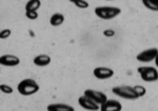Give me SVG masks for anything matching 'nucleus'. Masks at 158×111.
<instances>
[{"label": "nucleus", "mask_w": 158, "mask_h": 111, "mask_svg": "<svg viewBox=\"0 0 158 111\" xmlns=\"http://www.w3.org/2000/svg\"><path fill=\"white\" fill-rule=\"evenodd\" d=\"M18 91L21 95L29 96L36 93L40 89L39 84L36 81L31 78H26L22 80L18 84Z\"/></svg>", "instance_id": "f257e3e1"}, {"label": "nucleus", "mask_w": 158, "mask_h": 111, "mask_svg": "<svg viewBox=\"0 0 158 111\" xmlns=\"http://www.w3.org/2000/svg\"><path fill=\"white\" fill-rule=\"evenodd\" d=\"M95 14L102 20H111L122 12L120 8L115 6H98L94 10Z\"/></svg>", "instance_id": "f03ea898"}, {"label": "nucleus", "mask_w": 158, "mask_h": 111, "mask_svg": "<svg viewBox=\"0 0 158 111\" xmlns=\"http://www.w3.org/2000/svg\"><path fill=\"white\" fill-rule=\"evenodd\" d=\"M111 91L118 96L121 97L123 99H128V100H135L139 98L133 87L118 86L112 88Z\"/></svg>", "instance_id": "7ed1b4c3"}, {"label": "nucleus", "mask_w": 158, "mask_h": 111, "mask_svg": "<svg viewBox=\"0 0 158 111\" xmlns=\"http://www.w3.org/2000/svg\"><path fill=\"white\" fill-rule=\"evenodd\" d=\"M138 73L146 82H153L158 80V72L156 69L152 66H141L138 68Z\"/></svg>", "instance_id": "20e7f679"}, {"label": "nucleus", "mask_w": 158, "mask_h": 111, "mask_svg": "<svg viewBox=\"0 0 158 111\" xmlns=\"http://www.w3.org/2000/svg\"><path fill=\"white\" fill-rule=\"evenodd\" d=\"M84 95L89 98L98 105H102L104 102H106L108 97L104 92L96 90L87 89L84 91Z\"/></svg>", "instance_id": "39448f33"}, {"label": "nucleus", "mask_w": 158, "mask_h": 111, "mask_svg": "<svg viewBox=\"0 0 158 111\" xmlns=\"http://www.w3.org/2000/svg\"><path fill=\"white\" fill-rule=\"evenodd\" d=\"M158 50L156 48H150L145 50L136 56V59L140 62H150L157 57Z\"/></svg>", "instance_id": "423d86ee"}, {"label": "nucleus", "mask_w": 158, "mask_h": 111, "mask_svg": "<svg viewBox=\"0 0 158 111\" xmlns=\"http://www.w3.org/2000/svg\"><path fill=\"white\" fill-rule=\"evenodd\" d=\"M94 75L99 80H106L113 77L114 71L107 67H97L94 69Z\"/></svg>", "instance_id": "0eeeda50"}, {"label": "nucleus", "mask_w": 158, "mask_h": 111, "mask_svg": "<svg viewBox=\"0 0 158 111\" xmlns=\"http://www.w3.org/2000/svg\"><path fill=\"white\" fill-rule=\"evenodd\" d=\"M101 111H120L122 110V104L115 99H107L100 106Z\"/></svg>", "instance_id": "6e6552de"}, {"label": "nucleus", "mask_w": 158, "mask_h": 111, "mask_svg": "<svg viewBox=\"0 0 158 111\" xmlns=\"http://www.w3.org/2000/svg\"><path fill=\"white\" fill-rule=\"evenodd\" d=\"M78 103L83 109H88V110H98V109H100V106H99L98 104L94 102L92 99H90L85 95L79 97Z\"/></svg>", "instance_id": "1a4fd4ad"}, {"label": "nucleus", "mask_w": 158, "mask_h": 111, "mask_svg": "<svg viewBox=\"0 0 158 111\" xmlns=\"http://www.w3.org/2000/svg\"><path fill=\"white\" fill-rule=\"evenodd\" d=\"M20 63V58L12 54H5L0 57V64L4 66H16Z\"/></svg>", "instance_id": "9d476101"}, {"label": "nucleus", "mask_w": 158, "mask_h": 111, "mask_svg": "<svg viewBox=\"0 0 158 111\" xmlns=\"http://www.w3.org/2000/svg\"><path fill=\"white\" fill-rule=\"evenodd\" d=\"M48 111H74L73 106L64 103H52L47 106Z\"/></svg>", "instance_id": "9b49d317"}, {"label": "nucleus", "mask_w": 158, "mask_h": 111, "mask_svg": "<svg viewBox=\"0 0 158 111\" xmlns=\"http://www.w3.org/2000/svg\"><path fill=\"white\" fill-rule=\"evenodd\" d=\"M52 58L49 55L47 54H40V55H37L34 57L33 59V63L36 65L40 67L47 66L51 63Z\"/></svg>", "instance_id": "f8f14e48"}, {"label": "nucleus", "mask_w": 158, "mask_h": 111, "mask_svg": "<svg viewBox=\"0 0 158 111\" xmlns=\"http://www.w3.org/2000/svg\"><path fill=\"white\" fill-rule=\"evenodd\" d=\"M64 21L65 17L63 16V14H62L60 13H56L51 17L50 24L54 27H57V26L61 25L64 22Z\"/></svg>", "instance_id": "ddd939ff"}, {"label": "nucleus", "mask_w": 158, "mask_h": 111, "mask_svg": "<svg viewBox=\"0 0 158 111\" xmlns=\"http://www.w3.org/2000/svg\"><path fill=\"white\" fill-rule=\"evenodd\" d=\"M41 6V2L40 0H30L25 5L26 11H36Z\"/></svg>", "instance_id": "4468645a"}, {"label": "nucleus", "mask_w": 158, "mask_h": 111, "mask_svg": "<svg viewBox=\"0 0 158 111\" xmlns=\"http://www.w3.org/2000/svg\"><path fill=\"white\" fill-rule=\"evenodd\" d=\"M142 3L147 9L150 10H158V4L156 2H153V1H150V0H142Z\"/></svg>", "instance_id": "2eb2a0df"}, {"label": "nucleus", "mask_w": 158, "mask_h": 111, "mask_svg": "<svg viewBox=\"0 0 158 111\" xmlns=\"http://www.w3.org/2000/svg\"><path fill=\"white\" fill-rule=\"evenodd\" d=\"M71 2L74 4L77 7L80 8V9H87L89 7V2L87 1H84V0H71Z\"/></svg>", "instance_id": "dca6fc26"}, {"label": "nucleus", "mask_w": 158, "mask_h": 111, "mask_svg": "<svg viewBox=\"0 0 158 111\" xmlns=\"http://www.w3.org/2000/svg\"><path fill=\"white\" fill-rule=\"evenodd\" d=\"M133 88L135 90V91L137 92V94H138L139 98H140V97L144 96V95H146V88H144V87L142 86V85H135V86L133 87Z\"/></svg>", "instance_id": "f3484780"}, {"label": "nucleus", "mask_w": 158, "mask_h": 111, "mask_svg": "<svg viewBox=\"0 0 158 111\" xmlns=\"http://www.w3.org/2000/svg\"><path fill=\"white\" fill-rule=\"evenodd\" d=\"M0 90L2 92L5 94H11L13 93L14 89H13L12 87L9 86L7 84H1L0 85Z\"/></svg>", "instance_id": "a211bd4d"}, {"label": "nucleus", "mask_w": 158, "mask_h": 111, "mask_svg": "<svg viewBox=\"0 0 158 111\" xmlns=\"http://www.w3.org/2000/svg\"><path fill=\"white\" fill-rule=\"evenodd\" d=\"M25 16L29 20H36L38 18V13L36 11H26Z\"/></svg>", "instance_id": "6ab92c4d"}, {"label": "nucleus", "mask_w": 158, "mask_h": 111, "mask_svg": "<svg viewBox=\"0 0 158 111\" xmlns=\"http://www.w3.org/2000/svg\"><path fill=\"white\" fill-rule=\"evenodd\" d=\"M11 35V30L9 29H3V30L1 31L0 32V39L1 40H5V39H7L8 37H10V36Z\"/></svg>", "instance_id": "aec40b11"}, {"label": "nucleus", "mask_w": 158, "mask_h": 111, "mask_svg": "<svg viewBox=\"0 0 158 111\" xmlns=\"http://www.w3.org/2000/svg\"><path fill=\"white\" fill-rule=\"evenodd\" d=\"M103 34L104 36H106V37H112L115 35V32L112 29H106V30H104L103 32Z\"/></svg>", "instance_id": "412c9836"}, {"label": "nucleus", "mask_w": 158, "mask_h": 111, "mask_svg": "<svg viewBox=\"0 0 158 111\" xmlns=\"http://www.w3.org/2000/svg\"><path fill=\"white\" fill-rule=\"evenodd\" d=\"M29 34L30 35V36L31 37H35V33L34 32H33V31L32 30H29Z\"/></svg>", "instance_id": "4be33fe9"}, {"label": "nucleus", "mask_w": 158, "mask_h": 111, "mask_svg": "<svg viewBox=\"0 0 158 111\" xmlns=\"http://www.w3.org/2000/svg\"><path fill=\"white\" fill-rule=\"evenodd\" d=\"M155 62H156V65H158V64H157V57H155Z\"/></svg>", "instance_id": "5701e85b"}]
</instances>
